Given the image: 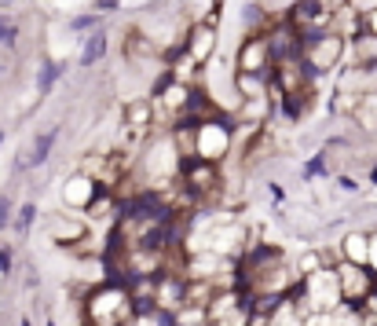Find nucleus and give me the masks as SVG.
<instances>
[{"mask_svg":"<svg viewBox=\"0 0 377 326\" xmlns=\"http://www.w3.org/2000/svg\"><path fill=\"white\" fill-rule=\"evenodd\" d=\"M231 136H235V118H205L198 121V133H194V158L202 161H212V165H220L231 151Z\"/></svg>","mask_w":377,"mask_h":326,"instance_id":"f257e3e1","label":"nucleus"},{"mask_svg":"<svg viewBox=\"0 0 377 326\" xmlns=\"http://www.w3.org/2000/svg\"><path fill=\"white\" fill-rule=\"evenodd\" d=\"M344 44H348V37H344V34H330V29H326L319 41L304 44L301 48V62H304L308 77H322V74L337 70V62L344 59Z\"/></svg>","mask_w":377,"mask_h":326,"instance_id":"f03ea898","label":"nucleus"},{"mask_svg":"<svg viewBox=\"0 0 377 326\" xmlns=\"http://www.w3.org/2000/svg\"><path fill=\"white\" fill-rule=\"evenodd\" d=\"M337 275V290H341V304H348L352 312H363V304L370 301V293L377 286V279L366 271V268H359V264H341L334 268Z\"/></svg>","mask_w":377,"mask_h":326,"instance_id":"7ed1b4c3","label":"nucleus"},{"mask_svg":"<svg viewBox=\"0 0 377 326\" xmlns=\"http://www.w3.org/2000/svg\"><path fill=\"white\" fill-rule=\"evenodd\" d=\"M271 67H275V59H271V48H268V34H249L238 44L235 74H260L264 77Z\"/></svg>","mask_w":377,"mask_h":326,"instance_id":"20e7f679","label":"nucleus"},{"mask_svg":"<svg viewBox=\"0 0 377 326\" xmlns=\"http://www.w3.org/2000/svg\"><path fill=\"white\" fill-rule=\"evenodd\" d=\"M179 172H184V187L187 194H198V198H205V194H217L224 184H220V165H212V161H202V158H191L179 165Z\"/></svg>","mask_w":377,"mask_h":326,"instance_id":"39448f33","label":"nucleus"},{"mask_svg":"<svg viewBox=\"0 0 377 326\" xmlns=\"http://www.w3.org/2000/svg\"><path fill=\"white\" fill-rule=\"evenodd\" d=\"M179 48L187 52V59H194V67H205V62L212 59V52H217V26L198 19L187 29V37H184Z\"/></svg>","mask_w":377,"mask_h":326,"instance_id":"423d86ee","label":"nucleus"},{"mask_svg":"<svg viewBox=\"0 0 377 326\" xmlns=\"http://www.w3.org/2000/svg\"><path fill=\"white\" fill-rule=\"evenodd\" d=\"M55 143H59V128H44V133H37L34 143H29V151H26V154L19 151V161H15V169H19V172H26V169H41L44 161L52 158Z\"/></svg>","mask_w":377,"mask_h":326,"instance_id":"0eeeda50","label":"nucleus"},{"mask_svg":"<svg viewBox=\"0 0 377 326\" xmlns=\"http://www.w3.org/2000/svg\"><path fill=\"white\" fill-rule=\"evenodd\" d=\"M95 194H100V184L92 180V176L77 172L67 180V187H62V202H67V209H77V213H85V209L95 202Z\"/></svg>","mask_w":377,"mask_h":326,"instance_id":"6e6552de","label":"nucleus"},{"mask_svg":"<svg viewBox=\"0 0 377 326\" xmlns=\"http://www.w3.org/2000/svg\"><path fill=\"white\" fill-rule=\"evenodd\" d=\"M48 235L55 246H77V242H85V224H81V217H55Z\"/></svg>","mask_w":377,"mask_h":326,"instance_id":"1a4fd4ad","label":"nucleus"},{"mask_svg":"<svg viewBox=\"0 0 377 326\" xmlns=\"http://www.w3.org/2000/svg\"><path fill=\"white\" fill-rule=\"evenodd\" d=\"M107 48H110V37H107V29H95V34H88V37H85V44H81V55H77L81 70L95 67V62H100V59L107 55Z\"/></svg>","mask_w":377,"mask_h":326,"instance_id":"9d476101","label":"nucleus"},{"mask_svg":"<svg viewBox=\"0 0 377 326\" xmlns=\"http://www.w3.org/2000/svg\"><path fill=\"white\" fill-rule=\"evenodd\" d=\"M151 121H154V103L151 100H128V107H125V128L143 133V128H151Z\"/></svg>","mask_w":377,"mask_h":326,"instance_id":"9b49d317","label":"nucleus"},{"mask_svg":"<svg viewBox=\"0 0 377 326\" xmlns=\"http://www.w3.org/2000/svg\"><path fill=\"white\" fill-rule=\"evenodd\" d=\"M341 260L344 264H359L366 268V235L363 231H348L341 242Z\"/></svg>","mask_w":377,"mask_h":326,"instance_id":"f8f14e48","label":"nucleus"},{"mask_svg":"<svg viewBox=\"0 0 377 326\" xmlns=\"http://www.w3.org/2000/svg\"><path fill=\"white\" fill-rule=\"evenodd\" d=\"M235 95L238 100H268V81L260 74H235Z\"/></svg>","mask_w":377,"mask_h":326,"instance_id":"ddd939ff","label":"nucleus"},{"mask_svg":"<svg viewBox=\"0 0 377 326\" xmlns=\"http://www.w3.org/2000/svg\"><path fill=\"white\" fill-rule=\"evenodd\" d=\"M62 70H67V67H62V62H55V59H44V62H41V70H37V95H41V100L59 85Z\"/></svg>","mask_w":377,"mask_h":326,"instance_id":"4468645a","label":"nucleus"},{"mask_svg":"<svg viewBox=\"0 0 377 326\" xmlns=\"http://www.w3.org/2000/svg\"><path fill=\"white\" fill-rule=\"evenodd\" d=\"M34 224H37V202H22L19 209H15V220H11V231L26 238L29 231H34Z\"/></svg>","mask_w":377,"mask_h":326,"instance_id":"2eb2a0df","label":"nucleus"},{"mask_svg":"<svg viewBox=\"0 0 377 326\" xmlns=\"http://www.w3.org/2000/svg\"><path fill=\"white\" fill-rule=\"evenodd\" d=\"M264 326H304V315H301L293 304H286V301H282V304H278L275 312L268 315V322H264Z\"/></svg>","mask_w":377,"mask_h":326,"instance_id":"dca6fc26","label":"nucleus"},{"mask_svg":"<svg viewBox=\"0 0 377 326\" xmlns=\"http://www.w3.org/2000/svg\"><path fill=\"white\" fill-rule=\"evenodd\" d=\"M74 34H95V29H103V15L95 11H85V15H74V19L67 22Z\"/></svg>","mask_w":377,"mask_h":326,"instance_id":"f3484780","label":"nucleus"},{"mask_svg":"<svg viewBox=\"0 0 377 326\" xmlns=\"http://www.w3.org/2000/svg\"><path fill=\"white\" fill-rule=\"evenodd\" d=\"M15 41H19V22H15L11 15H0V44L11 48Z\"/></svg>","mask_w":377,"mask_h":326,"instance_id":"a211bd4d","label":"nucleus"},{"mask_svg":"<svg viewBox=\"0 0 377 326\" xmlns=\"http://www.w3.org/2000/svg\"><path fill=\"white\" fill-rule=\"evenodd\" d=\"M11 220H15V202L8 191H0V231H8Z\"/></svg>","mask_w":377,"mask_h":326,"instance_id":"6ab92c4d","label":"nucleus"},{"mask_svg":"<svg viewBox=\"0 0 377 326\" xmlns=\"http://www.w3.org/2000/svg\"><path fill=\"white\" fill-rule=\"evenodd\" d=\"M242 19H245V26H249V29H253V26L260 29V26H264V8H260V4H245Z\"/></svg>","mask_w":377,"mask_h":326,"instance_id":"aec40b11","label":"nucleus"},{"mask_svg":"<svg viewBox=\"0 0 377 326\" xmlns=\"http://www.w3.org/2000/svg\"><path fill=\"white\" fill-rule=\"evenodd\" d=\"M311 176H326V154L308 158V165H304V180H311Z\"/></svg>","mask_w":377,"mask_h":326,"instance_id":"412c9836","label":"nucleus"},{"mask_svg":"<svg viewBox=\"0 0 377 326\" xmlns=\"http://www.w3.org/2000/svg\"><path fill=\"white\" fill-rule=\"evenodd\" d=\"M366 271L377 279V231L366 235Z\"/></svg>","mask_w":377,"mask_h":326,"instance_id":"4be33fe9","label":"nucleus"},{"mask_svg":"<svg viewBox=\"0 0 377 326\" xmlns=\"http://www.w3.org/2000/svg\"><path fill=\"white\" fill-rule=\"evenodd\" d=\"M359 26H363V34H366V37H377V8L359 15Z\"/></svg>","mask_w":377,"mask_h":326,"instance_id":"5701e85b","label":"nucleus"},{"mask_svg":"<svg viewBox=\"0 0 377 326\" xmlns=\"http://www.w3.org/2000/svg\"><path fill=\"white\" fill-rule=\"evenodd\" d=\"M11 268H15V253L8 242H0V275H11Z\"/></svg>","mask_w":377,"mask_h":326,"instance_id":"b1692460","label":"nucleus"},{"mask_svg":"<svg viewBox=\"0 0 377 326\" xmlns=\"http://www.w3.org/2000/svg\"><path fill=\"white\" fill-rule=\"evenodd\" d=\"M337 187H341V191H344V194H359V191H363V187H359V184H355V180H352V176H344V172H341V176H337Z\"/></svg>","mask_w":377,"mask_h":326,"instance_id":"393cba45","label":"nucleus"},{"mask_svg":"<svg viewBox=\"0 0 377 326\" xmlns=\"http://www.w3.org/2000/svg\"><path fill=\"white\" fill-rule=\"evenodd\" d=\"M121 0H95V15H107V11H118Z\"/></svg>","mask_w":377,"mask_h":326,"instance_id":"a878e982","label":"nucleus"},{"mask_svg":"<svg viewBox=\"0 0 377 326\" xmlns=\"http://www.w3.org/2000/svg\"><path fill=\"white\" fill-rule=\"evenodd\" d=\"M268 187H271V198H275V202H282V198H286V191L278 187V184H268Z\"/></svg>","mask_w":377,"mask_h":326,"instance_id":"bb28decb","label":"nucleus"},{"mask_svg":"<svg viewBox=\"0 0 377 326\" xmlns=\"http://www.w3.org/2000/svg\"><path fill=\"white\" fill-rule=\"evenodd\" d=\"M370 184H377V165H370Z\"/></svg>","mask_w":377,"mask_h":326,"instance_id":"cd10ccee","label":"nucleus"},{"mask_svg":"<svg viewBox=\"0 0 377 326\" xmlns=\"http://www.w3.org/2000/svg\"><path fill=\"white\" fill-rule=\"evenodd\" d=\"M19 326H34V319H29V315H22V319H19Z\"/></svg>","mask_w":377,"mask_h":326,"instance_id":"c85d7f7f","label":"nucleus"},{"mask_svg":"<svg viewBox=\"0 0 377 326\" xmlns=\"http://www.w3.org/2000/svg\"><path fill=\"white\" fill-rule=\"evenodd\" d=\"M4 140H8V133H4V128H0V147H4Z\"/></svg>","mask_w":377,"mask_h":326,"instance_id":"c756f323","label":"nucleus"},{"mask_svg":"<svg viewBox=\"0 0 377 326\" xmlns=\"http://www.w3.org/2000/svg\"><path fill=\"white\" fill-rule=\"evenodd\" d=\"M44 326H55V319H48V322H44Z\"/></svg>","mask_w":377,"mask_h":326,"instance_id":"7c9ffc66","label":"nucleus"},{"mask_svg":"<svg viewBox=\"0 0 377 326\" xmlns=\"http://www.w3.org/2000/svg\"><path fill=\"white\" fill-rule=\"evenodd\" d=\"M322 4H330V0H322Z\"/></svg>","mask_w":377,"mask_h":326,"instance_id":"2f4dec72","label":"nucleus"},{"mask_svg":"<svg viewBox=\"0 0 377 326\" xmlns=\"http://www.w3.org/2000/svg\"><path fill=\"white\" fill-rule=\"evenodd\" d=\"M0 4H8V0H0Z\"/></svg>","mask_w":377,"mask_h":326,"instance_id":"473e14b6","label":"nucleus"}]
</instances>
